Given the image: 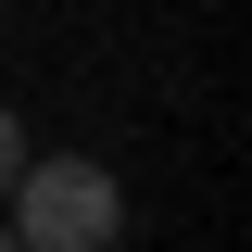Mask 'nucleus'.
Returning <instances> with one entry per match:
<instances>
[{
    "mask_svg": "<svg viewBox=\"0 0 252 252\" xmlns=\"http://www.w3.org/2000/svg\"><path fill=\"white\" fill-rule=\"evenodd\" d=\"M0 227H13V252H114L126 240V189H114V164H89V152H26Z\"/></svg>",
    "mask_w": 252,
    "mask_h": 252,
    "instance_id": "obj_1",
    "label": "nucleus"
},
{
    "mask_svg": "<svg viewBox=\"0 0 252 252\" xmlns=\"http://www.w3.org/2000/svg\"><path fill=\"white\" fill-rule=\"evenodd\" d=\"M13 177H26V126H13V101H0V202H13Z\"/></svg>",
    "mask_w": 252,
    "mask_h": 252,
    "instance_id": "obj_2",
    "label": "nucleus"
},
{
    "mask_svg": "<svg viewBox=\"0 0 252 252\" xmlns=\"http://www.w3.org/2000/svg\"><path fill=\"white\" fill-rule=\"evenodd\" d=\"M0 252H13V227H0Z\"/></svg>",
    "mask_w": 252,
    "mask_h": 252,
    "instance_id": "obj_3",
    "label": "nucleus"
}]
</instances>
